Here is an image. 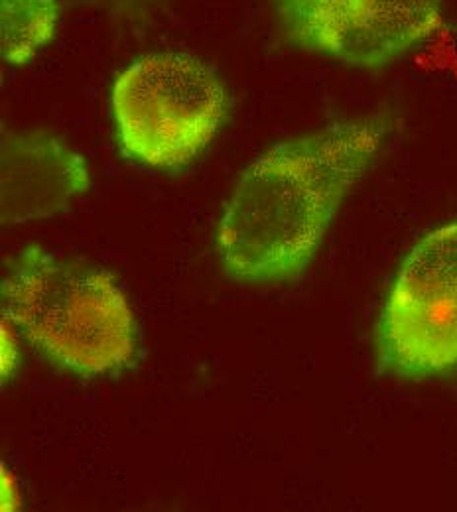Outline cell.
<instances>
[{"instance_id": "cell-1", "label": "cell", "mask_w": 457, "mask_h": 512, "mask_svg": "<svg viewBox=\"0 0 457 512\" xmlns=\"http://www.w3.org/2000/svg\"><path fill=\"white\" fill-rule=\"evenodd\" d=\"M391 130L389 113L361 115L274 144L255 158L217 225L225 274L243 284L300 278Z\"/></svg>"}, {"instance_id": "cell-6", "label": "cell", "mask_w": 457, "mask_h": 512, "mask_svg": "<svg viewBox=\"0 0 457 512\" xmlns=\"http://www.w3.org/2000/svg\"><path fill=\"white\" fill-rule=\"evenodd\" d=\"M91 170L66 140L48 130H4L0 142V219H48L89 192Z\"/></svg>"}, {"instance_id": "cell-4", "label": "cell", "mask_w": 457, "mask_h": 512, "mask_svg": "<svg viewBox=\"0 0 457 512\" xmlns=\"http://www.w3.org/2000/svg\"><path fill=\"white\" fill-rule=\"evenodd\" d=\"M377 367L400 379L457 369V223L422 237L400 264L375 329Z\"/></svg>"}, {"instance_id": "cell-2", "label": "cell", "mask_w": 457, "mask_h": 512, "mask_svg": "<svg viewBox=\"0 0 457 512\" xmlns=\"http://www.w3.org/2000/svg\"><path fill=\"white\" fill-rule=\"evenodd\" d=\"M0 294L2 318L56 369L99 379L134 361L136 321L113 274L30 245L8 262Z\"/></svg>"}, {"instance_id": "cell-7", "label": "cell", "mask_w": 457, "mask_h": 512, "mask_svg": "<svg viewBox=\"0 0 457 512\" xmlns=\"http://www.w3.org/2000/svg\"><path fill=\"white\" fill-rule=\"evenodd\" d=\"M60 0H0V54L12 67L30 64L58 34Z\"/></svg>"}, {"instance_id": "cell-10", "label": "cell", "mask_w": 457, "mask_h": 512, "mask_svg": "<svg viewBox=\"0 0 457 512\" xmlns=\"http://www.w3.org/2000/svg\"><path fill=\"white\" fill-rule=\"evenodd\" d=\"M115 2L121 4V6H144V4L158 2V0H115Z\"/></svg>"}, {"instance_id": "cell-3", "label": "cell", "mask_w": 457, "mask_h": 512, "mask_svg": "<svg viewBox=\"0 0 457 512\" xmlns=\"http://www.w3.org/2000/svg\"><path fill=\"white\" fill-rule=\"evenodd\" d=\"M109 107L117 142L131 160L176 172L219 134L231 97L211 65L180 52H156L117 73Z\"/></svg>"}, {"instance_id": "cell-5", "label": "cell", "mask_w": 457, "mask_h": 512, "mask_svg": "<svg viewBox=\"0 0 457 512\" xmlns=\"http://www.w3.org/2000/svg\"><path fill=\"white\" fill-rule=\"evenodd\" d=\"M296 48L363 69L394 64L444 26L442 0H272Z\"/></svg>"}, {"instance_id": "cell-9", "label": "cell", "mask_w": 457, "mask_h": 512, "mask_svg": "<svg viewBox=\"0 0 457 512\" xmlns=\"http://www.w3.org/2000/svg\"><path fill=\"white\" fill-rule=\"evenodd\" d=\"M20 509V491L12 473L2 463V511H16Z\"/></svg>"}, {"instance_id": "cell-8", "label": "cell", "mask_w": 457, "mask_h": 512, "mask_svg": "<svg viewBox=\"0 0 457 512\" xmlns=\"http://www.w3.org/2000/svg\"><path fill=\"white\" fill-rule=\"evenodd\" d=\"M18 333L14 325L6 318H2V349H0V363H2V384H8L16 371H18Z\"/></svg>"}]
</instances>
